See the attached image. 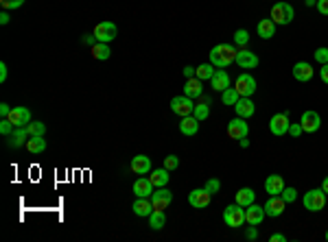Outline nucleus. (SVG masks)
<instances>
[{"label":"nucleus","mask_w":328,"mask_h":242,"mask_svg":"<svg viewBox=\"0 0 328 242\" xmlns=\"http://www.w3.org/2000/svg\"><path fill=\"white\" fill-rule=\"evenodd\" d=\"M0 24H9V11H7V9L0 14Z\"/></svg>","instance_id":"nucleus-53"},{"label":"nucleus","mask_w":328,"mask_h":242,"mask_svg":"<svg viewBox=\"0 0 328 242\" xmlns=\"http://www.w3.org/2000/svg\"><path fill=\"white\" fill-rule=\"evenodd\" d=\"M177 166H180V160H177L175 155H166L164 157V168L166 170H175Z\"/></svg>","instance_id":"nucleus-40"},{"label":"nucleus","mask_w":328,"mask_h":242,"mask_svg":"<svg viewBox=\"0 0 328 242\" xmlns=\"http://www.w3.org/2000/svg\"><path fill=\"white\" fill-rule=\"evenodd\" d=\"M204 188H206V190H208V192H210V194L214 196V194H217V192H219V188H221V184H219V179H208Z\"/></svg>","instance_id":"nucleus-43"},{"label":"nucleus","mask_w":328,"mask_h":242,"mask_svg":"<svg viewBox=\"0 0 328 242\" xmlns=\"http://www.w3.org/2000/svg\"><path fill=\"white\" fill-rule=\"evenodd\" d=\"M236 48L232 44H217L210 50V64L214 66V68H228V66H232L236 62Z\"/></svg>","instance_id":"nucleus-1"},{"label":"nucleus","mask_w":328,"mask_h":242,"mask_svg":"<svg viewBox=\"0 0 328 242\" xmlns=\"http://www.w3.org/2000/svg\"><path fill=\"white\" fill-rule=\"evenodd\" d=\"M249 133V126L245 122V118L236 116L234 120H230L228 122V136L232 138V140H241V138H247Z\"/></svg>","instance_id":"nucleus-7"},{"label":"nucleus","mask_w":328,"mask_h":242,"mask_svg":"<svg viewBox=\"0 0 328 242\" xmlns=\"http://www.w3.org/2000/svg\"><path fill=\"white\" fill-rule=\"evenodd\" d=\"M180 131L184 136H195V133L199 131V120H197L193 114H190V116H184L182 122H180Z\"/></svg>","instance_id":"nucleus-27"},{"label":"nucleus","mask_w":328,"mask_h":242,"mask_svg":"<svg viewBox=\"0 0 328 242\" xmlns=\"http://www.w3.org/2000/svg\"><path fill=\"white\" fill-rule=\"evenodd\" d=\"M173 201V192L166 190V188H160L158 192H153L151 194V203H153V210H166Z\"/></svg>","instance_id":"nucleus-13"},{"label":"nucleus","mask_w":328,"mask_h":242,"mask_svg":"<svg viewBox=\"0 0 328 242\" xmlns=\"http://www.w3.org/2000/svg\"><path fill=\"white\" fill-rule=\"evenodd\" d=\"M245 238H247V240H256V238H258V227H256V225H249L247 232H245Z\"/></svg>","instance_id":"nucleus-44"},{"label":"nucleus","mask_w":328,"mask_h":242,"mask_svg":"<svg viewBox=\"0 0 328 242\" xmlns=\"http://www.w3.org/2000/svg\"><path fill=\"white\" fill-rule=\"evenodd\" d=\"M97 38H94V33L92 35H86V38H83V44H88V46H94V44H97Z\"/></svg>","instance_id":"nucleus-52"},{"label":"nucleus","mask_w":328,"mask_h":242,"mask_svg":"<svg viewBox=\"0 0 328 242\" xmlns=\"http://www.w3.org/2000/svg\"><path fill=\"white\" fill-rule=\"evenodd\" d=\"M293 76H295L300 83L311 81V78H313V68H311V64H306V62H297V64L293 66Z\"/></svg>","instance_id":"nucleus-21"},{"label":"nucleus","mask_w":328,"mask_h":242,"mask_svg":"<svg viewBox=\"0 0 328 242\" xmlns=\"http://www.w3.org/2000/svg\"><path fill=\"white\" fill-rule=\"evenodd\" d=\"M94 38H97L99 42H103V44H107V42H112L118 35V28L114 22H101L94 26Z\"/></svg>","instance_id":"nucleus-6"},{"label":"nucleus","mask_w":328,"mask_h":242,"mask_svg":"<svg viewBox=\"0 0 328 242\" xmlns=\"http://www.w3.org/2000/svg\"><path fill=\"white\" fill-rule=\"evenodd\" d=\"M149 225H151L153 232H160V229L166 225V214L162 210H153L151 216H149Z\"/></svg>","instance_id":"nucleus-32"},{"label":"nucleus","mask_w":328,"mask_h":242,"mask_svg":"<svg viewBox=\"0 0 328 242\" xmlns=\"http://www.w3.org/2000/svg\"><path fill=\"white\" fill-rule=\"evenodd\" d=\"M256 198V192L252 190V188H241V190L236 192V203L243 205V208H247V205H252Z\"/></svg>","instance_id":"nucleus-31"},{"label":"nucleus","mask_w":328,"mask_h":242,"mask_svg":"<svg viewBox=\"0 0 328 242\" xmlns=\"http://www.w3.org/2000/svg\"><path fill=\"white\" fill-rule=\"evenodd\" d=\"M289 116L287 114H276V116H271L269 120V131L273 136H284V133H289Z\"/></svg>","instance_id":"nucleus-11"},{"label":"nucleus","mask_w":328,"mask_h":242,"mask_svg":"<svg viewBox=\"0 0 328 242\" xmlns=\"http://www.w3.org/2000/svg\"><path fill=\"white\" fill-rule=\"evenodd\" d=\"M234 90L241 96H252L254 92H256V78L252 76V74H241L236 78V86H234Z\"/></svg>","instance_id":"nucleus-12"},{"label":"nucleus","mask_w":328,"mask_h":242,"mask_svg":"<svg viewBox=\"0 0 328 242\" xmlns=\"http://www.w3.org/2000/svg\"><path fill=\"white\" fill-rule=\"evenodd\" d=\"M212 74H214V66L212 64H201L195 72V76L199 78V81H210Z\"/></svg>","instance_id":"nucleus-34"},{"label":"nucleus","mask_w":328,"mask_h":242,"mask_svg":"<svg viewBox=\"0 0 328 242\" xmlns=\"http://www.w3.org/2000/svg\"><path fill=\"white\" fill-rule=\"evenodd\" d=\"M238 142H241V146H243V148H247V146H249V140H247V138H241Z\"/></svg>","instance_id":"nucleus-54"},{"label":"nucleus","mask_w":328,"mask_h":242,"mask_svg":"<svg viewBox=\"0 0 328 242\" xmlns=\"http://www.w3.org/2000/svg\"><path fill=\"white\" fill-rule=\"evenodd\" d=\"M136 212V216H151V212H153V203H151V198L149 196H138L134 201V208H131Z\"/></svg>","instance_id":"nucleus-23"},{"label":"nucleus","mask_w":328,"mask_h":242,"mask_svg":"<svg viewBox=\"0 0 328 242\" xmlns=\"http://www.w3.org/2000/svg\"><path fill=\"white\" fill-rule=\"evenodd\" d=\"M27 150H29V153H33V155L44 153V150H46V140H44V136H31V138H29Z\"/></svg>","instance_id":"nucleus-28"},{"label":"nucleus","mask_w":328,"mask_h":242,"mask_svg":"<svg viewBox=\"0 0 328 242\" xmlns=\"http://www.w3.org/2000/svg\"><path fill=\"white\" fill-rule=\"evenodd\" d=\"M9 114H11V107L7 105V102H3V105H0V116H3V118H7Z\"/></svg>","instance_id":"nucleus-48"},{"label":"nucleus","mask_w":328,"mask_h":242,"mask_svg":"<svg viewBox=\"0 0 328 242\" xmlns=\"http://www.w3.org/2000/svg\"><path fill=\"white\" fill-rule=\"evenodd\" d=\"M92 55H94V59L105 62V59H110L112 50H110V46H107V44H103V42H97V44L92 46Z\"/></svg>","instance_id":"nucleus-33"},{"label":"nucleus","mask_w":328,"mask_h":242,"mask_svg":"<svg viewBox=\"0 0 328 242\" xmlns=\"http://www.w3.org/2000/svg\"><path fill=\"white\" fill-rule=\"evenodd\" d=\"M0 4L7 11H11V9H20L22 4H25V0H0Z\"/></svg>","instance_id":"nucleus-41"},{"label":"nucleus","mask_w":328,"mask_h":242,"mask_svg":"<svg viewBox=\"0 0 328 242\" xmlns=\"http://www.w3.org/2000/svg\"><path fill=\"white\" fill-rule=\"evenodd\" d=\"M319 76H321V81H324V83H328V64H324L319 68Z\"/></svg>","instance_id":"nucleus-47"},{"label":"nucleus","mask_w":328,"mask_h":242,"mask_svg":"<svg viewBox=\"0 0 328 242\" xmlns=\"http://www.w3.org/2000/svg\"><path fill=\"white\" fill-rule=\"evenodd\" d=\"M27 129H29L31 136H44V133H46V124L44 122H29Z\"/></svg>","instance_id":"nucleus-37"},{"label":"nucleus","mask_w":328,"mask_h":242,"mask_svg":"<svg viewBox=\"0 0 328 242\" xmlns=\"http://www.w3.org/2000/svg\"><path fill=\"white\" fill-rule=\"evenodd\" d=\"M223 220H225V225L232 227V229H238L245 222V210H243V205H238V203H232L225 208L223 212Z\"/></svg>","instance_id":"nucleus-3"},{"label":"nucleus","mask_w":328,"mask_h":242,"mask_svg":"<svg viewBox=\"0 0 328 242\" xmlns=\"http://www.w3.org/2000/svg\"><path fill=\"white\" fill-rule=\"evenodd\" d=\"M280 196H282L284 203H293L297 198V190H295V188H284V190L280 192Z\"/></svg>","instance_id":"nucleus-39"},{"label":"nucleus","mask_w":328,"mask_h":242,"mask_svg":"<svg viewBox=\"0 0 328 242\" xmlns=\"http://www.w3.org/2000/svg\"><path fill=\"white\" fill-rule=\"evenodd\" d=\"M265 216H267L265 208H260V205H256V203L247 205V210H245V222H247V225H256V227H258Z\"/></svg>","instance_id":"nucleus-16"},{"label":"nucleus","mask_w":328,"mask_h":242,"mask_svg":"<svg viewBox=\"0 0 328 242\" xmlns=\"http://www.w3.org/2000/svg\"><path fill=\"white\" fill-rule=\"evenodd\" d=\"M193 110H195V102H193V98H188L186 94L171 98V112H173V114H177L180 118L190 116V114H193Z\"/></svg>","instance_id":"nucleus-5"},{"label":"nucleus","mask_w":328,"mask_h":242,"mask_svg":"<svg viewBox=\"0 0 328 242\" xmlns=\"http://www.w3.org/2000/svg\"><path fill=\"white\" fill-rule=\"evenodd\" d=\"M153 188H156V186L151 184V179L140 177V179H136V184H134V194L136 196H151Z\"/></svg>","instance_id":"nucleus-25"},{"label":"nucleus","mask_w":328,"mask_h":242,"mask_svg":"<svg viewBox=\"0 0 328 242\" xmlns=\"http://www.w3.org/2000/svg\"><path fill=\"white\" fill-rule=\"evenodd\" d=\"M321 190H324V192H326V194H328V177H326L324 181H321Z\"/></svg>","instance_id":"nucleus-55"},{"label":"nucleus","mask_w":328,"mask_h":242,"mask_svg":"<svg viewBox=\"0 0 328 242\" xmlns=\"http://www.w3.org/2000/svg\"><path fill=\"white\" fill-rule=\"evenodd\" d=\"M195 72H197V68H193V66H186V68H184V76H186V78H193Z\"/></svg>","instance_id":"nucleus-51"},{"label":"nucleus","mask_w":328,"mask_h":242,"mask_svg":"<svg viewBox=\"0 0 328 242\" xmlns=\"http://www.w3.org/2000/svg\"><path fill=\"white\" fill-rule=\"evenodd\" d=\"M315 62H319L321 66L324 64H328V48H317V50H315Z\"/></svg>","instance_id":"nucleus-42"},{"label":"nucleus","mask_w":328,"mask_h":242,"mask_svg":"<svg viewBox=\"0 0 328 242\" xmlns=\"http://www.w3.org/2000/svg\"><path fill=\"white\" fill-rule=\"evenodd\" d=\"M149 179H151V184L156 188H164L171 179V170H166V168H158V170H153V174Z\"/></svg>","instance_id":"nucleus-29"},{"label":"nucleus","mask_w":328,"mask_h":242,"mask_svg":"<svg viewBox=\"0 0 328 242\" xmlns=\"http://www.w3.org/2000/svg\"><path fill=\"white\" fill-rule=\"evenodd\" d=\"M7 81V64H0V83Z\"/></svg>","instance_id":"nucleus-50"},{"label":"nucleus","mask_w":328,"mask_h":242,"mask_svg":"<svg viewBox=\"0 0 328 242\" xmlns=\"http://www.w3.org/2000/svg\"><path fill=\"white\" fill-rule=\"evenodd\" d=\"M201 83L204 81H199L197 76L193 78H186V83H184V94L188 96V98H199L201 92H204V88H201Z\"/></svg>","instance_id":"nucleus-22"},{"label":"nucleus","mask_w":328,"mask_h":242,"mask_svg":"<svg viewBox=\"0 0 328 242\" xmlns=\"http://www.w3.org/2000/svg\"><path fill=\"white\" fill-rule=\"evenodd\" d=\"M269 240H271V242H287V236H282V234H271Z\"/></svg>","instance_id":"nucleus-49"},{"label":"nucleus","mask_w":328,"mask_h":242,"mask_svg":"<svg viewBox=\"0 0 328 242\" xmlns=\"http://www.w3.org/2000/svg\"><path fill=\"white\" fill-rule=\"evenodd\" d=\"M236 64L241 70H254L256 66H258V55L247 50V48H241V50L236 52Z\"/></svg>","instance_id":"nucleus-10"},{"label":"nucleus","mask_w":328,"mask_h":242,"mask_svg":"<svg viewBox=\"0 0 328 242\" xmlns=\"http://www.w3.org/2000/svg\"><path fill=\"white\" fill-rule=\"evenodd\" d=\"M221 94H223V105H232V107H234L236 102H238V98H241V94H238L234 88H228V90H223Z\"/></svg>","instance_id":"nucleus-35"},{"label":"nucleus","mask_w":328,"mask_h":242,"mask_svg":"<svg viewBox=\"0 0 328 242\" xmlns=\"http://www.w3.org/2000/svg\"><path fill=\"white\" fill-rule=\"evenodd\" d=\"M326 192L321 190V188H317V190H308L306 194H304L302 198V203H304V210H308V212H319V210H324V205H326Z\"/></svg>","instance_id":"nucleus-4"},{"label":"nucleus","mask_w":328,"mask_h":242,"mask_svg":"<svg viewBox=\"0 0 328 242\" xmlns=\"http://www.w3.org/2000/svg\"><path fill=\"white\" fill-rule=\"evenodd\" d=\"M193 116L199 120V122L210 116V98H201V102H197L195 110H193Z\"/></svg>","instance_id":"nucleus-30"},{"label":"nucleus","mask_w":328,"mask_h":242,"mask_svg":"<svg viewBox=\"0 0 328 242\" xmlns=\"http://www.w3.org/2000/svg\"><path fill=\"white\" fill-rule=\"evenodd\" d=\"M256 31H258V35L262 40H269L276 35V22L271 20V18H265V20L258 22V26H256Z\"/></svg>","instance_id":"nucleus-26"},{"label":"nucleus","mask_w":328,"mask_h":242,"mask_svg":"<svg viewBox=\"0 0 328 242\" xmlns=\"http://www.w3.org/2000/svg\"><path fill=\"white\" fill-rule=\"evenodd\" d=\"M7 118H9L16 126H27L29 122H31V112H29L27 107H14Z\"/></svg>","instance_id":"nucleus-17"},{"label":"nucleus","mask_w":328,"mask_h":242,"mask_svg":"<svg viewBox=\"0 0 328 242\" xmlns=\"http://www.w3.org/2000/svg\"><path fill=\"white\" fill-rule=\"evenodd\" d=\"M315 7H317V11L321 16H328V0H317V4H315Z\"/></svg>","instance_id":"nucleus-46"},{"label":"nucleus","mask_w":328,"mask_h":242,"mask_svg":"<svg viewBox=\"0 0 328 242\" xmlns=\"http://www.w3.org/2000/svg\"><path fill=\"white\" fill-rule=\"evenodd\" d=\"M234 110H236V116H241V118H252L254 112H256V107H254V102L249 100V96H241V98H238V102L234 105Z\"/></svg>","instance_id":"nucleus-20"},{"label":"nucleus","mask_w":328,"mask_h":242,"mask_svg":"<svg viewBox=\"0 0 328 242\" xmlns=\"http://www.w3.org/2000/svg\"><path fill=\"white\" fill-rule=\"evenodd\" d=\"M289 133H291V136H293V138H297V136H302V124L300 122H293V124H289Z\"/></svg>","instance_id":"nucleus-45"},{"label":"nucleus","mask_w":328,"mask_h":242,"mask_svg":"<svg viewBox=\"0 0 328 242\" xmlns=\"http://www.w3.org/2000/svg\"><path fill=\"white\" fill-rule=\"evenodd\" d=\"M295 18V11L291 7L289 2H276L271 7V20L280 24V26H284V24H291Z\"/></svg>","instance_id":"nucleus-2"},{"label":"nucleus","mask_w":328,"mask_h":242,"mask_svg":"<svg viewBox=\"0 0 328 242\" xmlns=\"http://www.w3.org/2000/svg\"><path fill=\"white\" fill-rule=\"evenodd\" d=\"M131 170L136 174H147L151 170V160H149L147 155H136L134 160H131Z\"/></svg>","instance_id":"nucleus-24"},{"label":"nucleus","mask_w":328,"mask_h":242,"mask_svg":"<svg viewBox=\"0 0 328 242\" xmlns=\"http://www.w3.org/2000/svg\"><path fill=\"white\" fill-rule=\"evenodd\" d=\"M304 4H306V7H313V4H317V0H304Z\"/></svg>","instance_id":"nucleus-56"},{"label":"nucleus","mask_w":328,"mask_h":242,"mask_svg":"<svg viewBox=\"0 0 328 242\" xmlns=\"http://www.w3.org/2000/svg\"><path fill=\"white\" fill-rule=\"evenodd\" d=\"M29 138H31V133H29L27 126H16V131L9 136L7 144H9L11 148H20V146H27Z\"/></svg>","instance_id":"nucleus-14"},{"label":"nucleus","mask_w":328,"mask_h":242,"mask_svg":"<svg viewBox=\"0 0 328 242\" xmlns=\"http://www.w3.org/2000/svg\"><path fill=\"white\" fill-rule=\"evenodd\" d=\"M300 124H302V131H304V133H315V131H317L319 126H321V118H319L317 112L308 110V112L302 114Z\"/></svg>","instance_id":"nucleus-8"},{"label":"nucleus","mask_w":328,"mask_h":242,"mask_svg":"<svg viewBox=\"0 0 328 242\" xmlns=\"http://www.w3.org/2000/svg\"><path fill=\"white\" fill-rule=\"evenodd\" d=\"M234 42H236V46H243L245 48L249 44V33L245 31V28H238V31L234 33Z\"/></svg>","instance_id":"nucleus-36"},{"label":"nucleus","mask_w":328,"mask_h":242,"mask_svg":"<svg viewBox=\"0 0 328 242\" xmlns=\"http://www.w3.org/2000/svg\"><path fill=\"white\" fill-rule=\"evenodd\" d=\"M14 131H16V124L11 122L9 118H3V120H0V133H3V136H7V138H9Z\"/></svg>","instance_id":"nucleus-38"},{"label":"nucleus","mask_w":328,"mask_h":242,"mask_svg":"<svg viewBox=\"0 0 328 242\" xmlns=\"http://www.w3.org/2000/svg\"><path fill=\"white\" fill-rule=\"evenodd\" d=\"M210 198H212V194L206 190V188H197V190H193L188 194V203L197 210H204V208L210 205Z\"/></svg>","instance_id":"nucleus-9"},{"label":"nucleus","mask_w":328,"mask_h":242,"mask_svg":"<svg viewBox=\"0 0 328 242\" xmlns=\"http://www.w3.org/2000/svg\"><path fill=\"white\" fill-rule=\"evenodd\" d=\"M324 238H326V240H328V229H326V234H324Z\"/></svg>","instance_id":"nucleus-57"},{"label":"nucleus","mask_w":328,"mask_h":242,"mask_svg":"<svg viewBox=\"0 0 328 242\" xmlns=\"http://www.w3.org/2000/svg\"><path fill=\"white\" fill-rule=\"evenodd\" d=\"M282 190H284V179L280 177V174H269V177L265 179V192L269 196H278Z\"/></svg>","instance_id":"nucleus-18"},{"label":"nucleus","mask_w":328,"mask_h":242,"mask_svg":"<svg viewBox=\"0 0 328 242\" xmlns=\"http://www.w3.org/2000/svg\"><path fill=\"white\" fill-rule=\"evenodd\" d=\"M210 86H212V90H217V92H223V90H228V88H230V76H228V72H225L223 68L214 70V74H212V78H210Z\"/></svg>","instance_id":"nucleus-19"},{"label":"nucleus","mask_w":328,"mask_h":242,"mask_svg":"<svg viewBox=\"0 0 328 242\" xmlns=\"http://www.w3.org/2000/svg\"><path fill=\"white\" fill-rule=\"evenodd\" d=\"M284 203L282 201V196H269V201H267L262 208H265V214L267 216H271V218H276V216H282V212H284Z\"/></svg>","instance_id":"nucleus-15"}]
</instances>
